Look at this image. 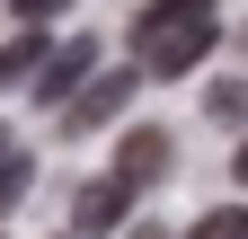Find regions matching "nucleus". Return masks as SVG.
Returning a JSON list of instances; mask_svg holds the SVG:
<instances>
[{"instance_id":"11","label":"nucleus","mask_w":248,"mask_h":239,"mask_svg":"<svg viewBox=\"0 0 248 239\" xmlns=\"http://www.w3.org/2000/svg\"><path fill=\"white\" fill-rule=\"evenodd\" d=\"M231 177H239V186H248V142H239V151H231Z\"/></svg>"},{"instance_id":"3","label":"nucleus","mask_w":248,"mask_h":239,"mask_svg":"<svg viewBox=\"0 0 248 239\" xmlns=\"http://www.w3.org/2000/svg\"><path fill=\"white\" fill-rule=\"evenodd\" d=\"M124 222H133V186H124L115 168L89 177V186L71 195V230H80V239H107V230H124Z\"/></svg>"},{"instance_id":"2","label":"nucleus","mask_w":248,"mask_h":239,"mask_svg":"<svg viewBox=\"0 0 248 239\" xmlns=\"http://www.w3.org/2000/svg\"><path fill=\"white\" fill-rule=\"evenodd\" d=\"M142 80H151L142 62H133V71H89L71 98H62V124H53V133H71V142H80V133H107L115 115L133 106V89H142Z\"/></svg>"},{"instance_id":"9","label":"nucleus","mask_w":248,"mask_h":239,"mask_svg":"<svg viewBox=\"0 0 248 239\" xmlns=\"http://www.w3.org/2000/svg\"><path fill=\"white\" fill-rule=\"evenodd\" d=\"M186 239H248V204H213V213L186 230Z\"/></svg>"},{"instance_id":"5","label":"nucleus","mask_w":248,"mask_h":239,"mask_svg":"<svg viewBox=\"0 0 248 239\" xmlns=\"http://www.w3.org/2000/svg\"><path fill=\"white\" fill-rule=\"evenodd\" d=\"M169 160H177L169 133H160V124H133V133H124V151H115V177L142 195V186H160V177H169Z\"/></svg>"},{"instance_id":"14","label":"nucleus","mask_w":248,"mask_h":239,"mask_svg":"<svg viewBox=\"0 0 248 239\" xmlns=\"http://www.w3.org/2000/svg\"><path fill=\"white\" fill-rule=\"evenodd\" d=\"M62 239H80V230H62Z\"/></svg>"},{"instance_id":"8","label":"nucleus","mask_w":248,"mask_h":239,"mask_svg":"<svg viewBox=\"0 0 248 239\" xmlns=\"http://www.w3.org/2000/svg\"><path fill=\"white\" fill-rule=\"evenodd\" d=\"M204 115L213 124H248V80H213L204 89Z\"/></svg>"},{"instance_id":"7","label":"nucleus","mask_w":248,"mask_h":239,"mask_svg":"<svg viewBox=\"0 0 248 239\" xmlns=\"http://www.w3.org/2000/svg\"><path fill=\"white\" fill-rule=\"evenodd\" d=\"M27 186H36V160H27V151H0V222L27 204Z\"/></svg>"},{"instance_id":"13","label":"nucleus","mask_w":248,"mask_h":239,"mask_svg":"<svg viewBox=\"0 0 248 239\" xmlns=\"http://www.w3.org/2000/svg\"><path fill=\"white\" fill-rule=\"evenodd\" d=\"M0 151H9V133H0Z\"/></svg>"},{"instance_id":"12","label":"nucleus","mask_w":248,"mask_h":239,"mask_svg":"<svg viewBox=\"0 0 248 239\" xmlns=\"http://www.w3.org/2000/svg\"><path fill=\"white\" fill-rule=\"evenodd\" d=\"M133 239H169V230H133Z\"/></svg>"},{"instance_id":"1","label":"nucleus","mask_w":248,"mask_h":239,"mask_svg":"<svg viewBox=\"0 0 248 239\" xmlns=\"http://www.w3.org/2000/svg\"><path fill=\"white\" fill-rule=\"evenodd\" d=\"M213 27H222V0H151L133 18V53L151 80H186L213 53Z\"/></svg>"},{"instance_id":"4","label":"nucleus","mask_w":248,"mask_h":239,"mask_svg":"<svg viewBox=\"0 0 248 239\" xmlns=\"http://www.w3.org/2000/svg\"><path fill=\"white\" fill-rule=\"evenodd\" d=\"M89 71H98V36H71V45H53L45 62H36V80H27V89H36V106H53V115H62V98H71Z\"/></svg>"},{"instance_id":"10","label":"nucleus","mask_w":248,"mask_h":239,"mask_svg":"<svg viewBox=\"0 0 248 239\" xmlns=\"http://www.w3.org/2000/svg\"><path fill=\"white\" fill-rule=\"evenodd\" d=\"M9 9H18V18H27V27H53V18H62V9H71V0H9Z\"/></svg>"},{"instance_id":"6","label":"nucleus","mask_w":248,"mask_h":239,"mask_svg":"<svg viewBox=\"0 0 248 239\" xmlns=\"http://www.w3.org/2000/svg\"><path fill=\"white\" fill-rule=\"evenodd\" d=\"M45 53H53V45H45V27H27V36H9V45H0V89H27Z\"/></svg>"}]
</instances>
